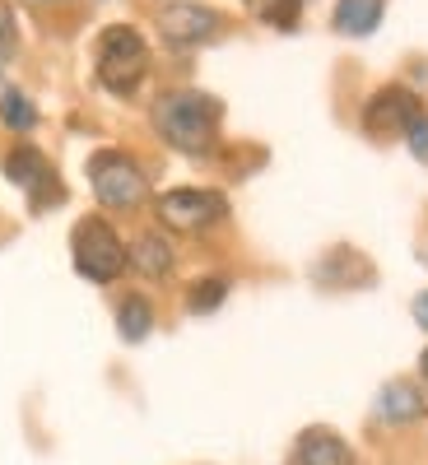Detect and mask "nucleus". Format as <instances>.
<instances>
[{"instance_id": "13", "label": "nucleus", "mask_w": 428, "mask_h": 465, "mask_svg": "<svg viewBox=\"0 0 428 465\" xmlns=\"http://www.w3.org/2000/svg\"><path fill=\"white\" fill-rule=\"evenodd\" d=\"M382 15H386V0H335L331 28L340 37H368V33H377Z\"/></svg>"}, {"instance_id": "14", "label": "nucleus", "mask_w": 428, "mask_h": 465, "mask_svg": "<svg viewBox=\"0 0 428 465\" xmlns=\"http://www.w3.org/2000/svg\"><path fill=\"white\" fill-rule=\"evenodd\" d=\"M149 331H154V302L144 293H126L116 302V335L126 344H140V340H149Z\"/></svg>"}, {"instance_id": "23", "label": "nucleus", "mask_w": 428, "mask_h": 465, "mask_svg": "<svg viewBox=\"0 0 428 465\" xmlns=\"http://www.w3.org/2000/svg\"><path fill=\"white\" fill-rule=\"evenodd\" d=\"M33 5H65V0H33Z\"/></svg>"}, {"instance_id": "18", "label": "nucleus", "mask_w": 428, "mask_h": 465, "mask_svg": "<svg viewBox=\"0 0 428 465\" xmlns=\"http://www.w3.org/2000/svg\"><path fill=\"white\" fill-rule=\"evenodd\" d=\"M15 52H19V15L10 0H0V74L10 70Z\"/></svg>"}, {"instance_id": "16", "label": "nucleus", "mask_w": 428, "mask_h": 465, "mask_svg": "<svg viewBox=\"0 0 428 465\" xmlns=\"http://www.w3.org/2000/svg\"><path fill=\"white\" fill-rule=\"evenodd\" d=\"M247 15L270 24V28H280V33H294L298 19H303V0H243Z\"/></svg>"}, {"instance_id": "3", "label": "nucleus", "mask_w": 428, "mask_h": 465, "mask_svg": "<svg viewBox=\"0 0 428 465\" xmlns=\"http://www.w3.org/2000/svg\"><path fill=\"white\" fill-rule=\"evenodd\" d=\"M70 261L85 280L94 284H116L126 275V242L116 238V228L103 214H89L70 232Z\"/></svg>"}, {"instance_id": "4", "label": "nucleus", "mask_w": 428, "mask_h": 465, "mask_svg": "<svg viewBox=\"0 0 428 465\" xmlns=\"http://www.w3.org/2000/svg\"><path fill=\"white\" fill-rule=\"evenodd\" d=\"M89 186L103 210H140L149 201V177L126 149H98L89 159Z\"/></svg>"}, {"instance_id": "7", "label": "nucleus", "mask_w": 428, "mask_h": 465, "mask_svg": "<svg viewBox=\"0 0 428 465\" xmlns=\"http://www.w3.org/2000/svg\"><path fill=\"white\" fill-rule=\"evenodd\" d=\"M154 28H159V37L168 47L191 52V47L214 43V37L228 28V19L214 5H201V0H168V5L159 10V19H154Z\"/></svg>"}, {"instance_id": "11", "label": "nucleus", "mask_w": 428, "mask_h": 465, "mask_svg": "<svg viewBox=\"0 0 428 465\" xmlns=\"http://www.w3.org/2000/svg\"><path fill=\"white\" fill-rule=\"evenodd\" d=\"M284 465H354V451H349V442L335 433V429H303L294 438V451Z\"/></svg>"}, {"instance_id": "21", "label": "nucleus", "mask_w": 428, "mask_h": 465, "mask_svg": "<svg viewBox=\"0 0 428 465\" xmlns=\"http://www.w3.org/2000/svg\"><path fill=\"white\" fill-rule=\"evenodd\" d=\"M419 377H423V386H428V349L419 354Z\"/></svg>"}, {"instance_id": "19", "label": "nucleus", "mask_w": 428, "mask_h": 465, "mask_svg": "<svg viewBox=\"0 0 428 465\" xmlns=\"http://www.w3.org/2000/svg\"><path fill=\"white\" fill-rule=\"evenodd\" d=\"M405 149H410L414 159H419V163L428 168V112L419 116V122H414L410 131H405Z\"/></svg>"}, {"instance_id": "12", "label": "nucleus", "mask_w": 428, "mask_h": 465, "mask_svg": "<svg viewBox=\"0 0 428 465\" xmlns=\"http://www.w3.org/2000/svg\"><path fill=\"white\" fill-rule=\"evenodd\" d=\"M126 265L135 270L140 280H168L173 275V265H177V252H173V242L164 238L159 228H149V232H140V238L126 247Z\"/></svg>"}, {"instance_id": "6", "label": "nucleus", "mask_w": 428, "mask_h": 465, "mask_svg": "<svg viewBox=\"0 0 428 465\" xmlns=\"http://www.w3.org/2000/svg\"><path fill=\"white\" fill-rule=\"evenodd\" d=\"M423 116V98L410 84H382L368 94L359 126L368 140H405V131Z\"/></svg>"}, {"instance_id": "10", "label": "nucleus", "mask_w": 428, "mask_h": 465, "mask_svg": "<svg viewBox=\"0 0 428 465\" xmlns=\"http://www.w3.org/2000/svg\"><path fill=\"white\" fill-rule=\"evenodd\" d=\"M373 414L382 419V423H414V419H423L428 414V396H423V386L419 381H410V377H392L377 391V405H373Z\"/></svg>"}, {"instance_id": "2", "label": "nucleus", "mask_w": 428, "mask_h": 465, "mask_svg": "<svg viewBox=\"0 0 428 465\" xmlns=\"http://www.w3.org/2000/svg\"><path fill=\"white\" fill-rule=\"evenodd\" d=\"M94 74L112 98H135L149 74V43L140 37V28L131 24L103 28L94 43Z\"/></svg>"}, {"instance_id": "5", "label": "nucleus", "mask_w": 428, "mask_h": 465, "mask_svg": "<svg viewBox=\"0 0 428 465\" xmlns=\"http://www.w3.org/2000/svg\"><path fill=\"white\" fill-rule=\"evenodd\" d=\"M154 214L173 232H205L228 219V201L224 191H210V186H173L154 201Z\"/></svg>"}, {"instance_id": "22", "label": "nucleus", "mask_w": 428, "mask_h": 465, "mask_svg": "<svg viewBox=\"0 0 428 465\" xmlns=\"http://www.w3.org/2000/svg\"><path fill=\"white\" fill-rule=\"evenodd\" d=\"M419 261H423V265H428V238H423V247H419Z\"/></svg>"}, {"instance_id": "1", "label": "nucleus", "mask_w": 428, "mask_h": 465, "mask_svg": "<svg viewBox=\"0 0 428 465\" xmlns=\"http://www.w3.org/2000/svg\"><path fill=\"white\" fill-rule=\"evenodd\" d=\"M149 122L177 153L191 159H210L219 149V126H224V103L201 89H168L154 98Z\"/></svg>"}, {"instance_id": "20", "label": "nucleus", "mask_w": 428, "mask_h": 465, "mask_svg": "<svg viewBox=\"0 0 428 465\" xmlns=\"http://www.w3.org/2000/svg\"><path fill=\"white\" fill-rule=\"evenodd\" d=\"M410 312H414V326H419V331H428V289L410 302Z\"/></svg>"}, {"instance_id": "15", "label": "nucleus", "mask_w": 428, "mask_h": 465, "mask_svg": "<svg viewBox=\"0 0 428 465\" xmlns=\"http://www.w3.org/2000/svg\"><path fill=\"white\" fill-rule=\"evenodd\" d=\"M0 126L15 131V135H28V131L37 126V103H33L24 89L0 84Z\"/></svg>"}, {"instance_id": "9", "label": "nucleus", "mask_w": 428, "mask_h": 465, "mask_svg": "<svg viewBox=\"0 0 428 465\" xmlns=\"http://www.w3.org/2000/svg\"><path fill=\"white\" fill-rule=\"evenodd\" d=\"M377 280V270L363 261V252H354V247H331L317 265H313V284H322V289H368Z\"/></svg>"}, {"instance_id": "17", "label": "nucleus", "mask_w": 428, "mask_h": 465, "mask_svg": "<svg viewBox=\"0 0 428 465\" xmlns=\"http://www.w3.org/2000/svg\"><path fill=\"white\" fill-rule=\"evenodd\" d=\"M228 280L224 275H205V280H196L186 289V312L191 317H205V312H214V307H224V298H228Z\"/></svg>"}, {"instance_id": "8", "label": "nucleus", "mask_w": 428, "mask_h": 465, "mask_svg": "<svg viewBox=\"0 0 428 465\" xmlns=\"http://www.w3.org/2000/svg\"><path fill=\"white\" fill-rule=\"evenodd\" d=\"M5 177H10L19 191H28V205H33L37 214L65 201V186L56 182V168L47 163V153L37 149V144H15V149L5 153Z\"/></svg>"}]
</instances>
